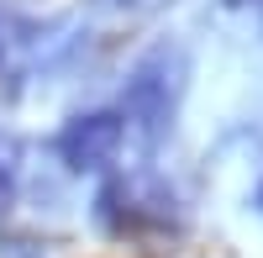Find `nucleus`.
I'll return each instance as SVG.
<instances>
[{
	"label": "nucleus",
	"mask_w": 263,
	"mask_h": 258,
	"mask_svg": "<svg viewBox=\"0 0 263 258\" xmlns=\"http://www.w3.org/2000/svg\"><path fill=\"white\" fill-rule=\"evenodd\" d=\"M190 95V53L184 42H153L147 53H137V63L126 69L121 79V100H116V116L126 126V137L153 153L158 142H168L174 121H179V105Z\"/></svg>",
	"instance_id": "nucleus-1"
},
{
	"label": "nucleus",
	"mask_w": 263,
	"mask_h": 258,
	"mask_svg": "<svg viewBox=\"0 0 263 258\" xmlns=\"http://www.w3.org/2000/svg\"><path fill=\"white\" fill-rule=\"evenodd\" d=\"M95 222L111 237H163L184 227V206L158 169H116L95 190Z\"/></svg>",
	"instance_id": "nucleus-2"
},
{
	"label": "nucleus",
	"mask_w": 263,
	"mask_h": 258,
	"mask_svg": "<svg viewBox=\"0 0 263 258\" xmlns=\"http://www.w3.org/2000/svg\"><path fill=\"white\" fill-rule=\"evenodd\" d=\"M126 148V126L116 111H79L58 126L53 153L69 174H105Z\"/></svg>",
	"instance_id": "nucleus-3"
},
{
	"label": "nucleus",
	"mask_w": 263,
	"mask_h": 258,
	"mask_svg": "<svg viewBox=\"0 0 263 258\" xmlns=\"http://www.w3.org/2000/svg\"><path fill=\"white\" fill-rule=\"evenodd\" d=\"M32 37H37L32 21H21L11 6H0V63H11L16 53H27V48H32Z\"/></svg>",
	"instance_id": "nucleus-4"
},
{
	"label": "nucleus",
	"mask_w": 263,
	"mask_h": 258,
	"mask_svg": "<svg viewBox=\"0 0 263 258\" xmlns=\"http://www.w3.org/2000/svg\"><path fill=\"white\" fill-rule=\"evenodd\" d=\"M11 200H16V169L0 158V216H6L11 211Z\"/></svg>",
	"instance_id": "nucleus-5"
}]
</instances>
